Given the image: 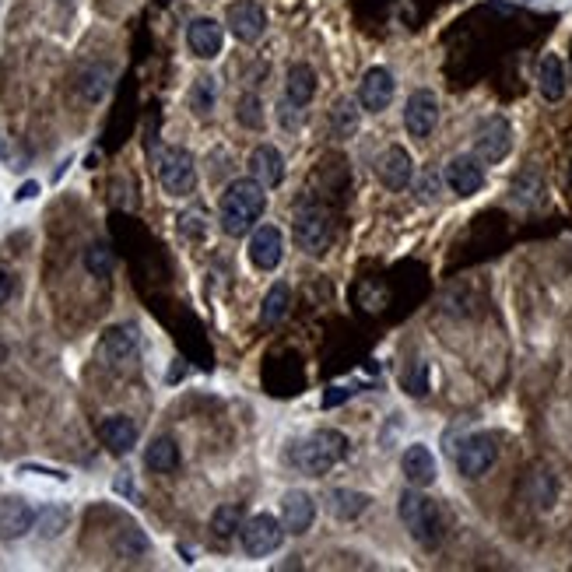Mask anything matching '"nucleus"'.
Wrapping results in <instances>:
<instances>
[{"instance_id":"nucleus-30","label":"nucleus","mask_w":572,"mask_h":572,"mask_svg":"<svg viewBox=\"0 0 572 572\" xmlns=\"http://www.w3.org/2000/svg\"><path fill=\"white\" fill-rule=\"evenodd\" d=\"M109 81H113V70H109V67H88V70L81 74L78 88H81V96L88 98V102H102V96L109 92Z\"/></svg>"},{"instance_id":"nucleus-17","label":"nucleus","mask_w":572,"mask_h":572,"mask_svg":"<svg viewBox=\"0 0 572 572\" xmlns=\"http://www.w3.org/2000/svg\"><path fill=\"white\" fill-rule=\"evenodd\" d=\"M187 46H190L193 57L215 60L225 46V29L215 18H197V22H190V29H187Z\"/></svg>"},{"instance_id":"nucleus-23","label":"nucleus","mask_w":572,"mask_h":572,"mask_svg":"<svg viewBox=\"0 0 572 572\" xmlns=\"http://www.w3.org/2000/svg\"><path fill=\"white\" fill-rule=\"evenodd\" d=\"M317 96V70L309 64H291L285 81V98L295 106H309Z\"/></svg>"},{"instance_id":"nucleus-10","label":"nucleus","mask_w":572,"mask_h":572,"mask_svg":"<svg viewBox=\"0 0 572 572\" xmlns=\"http://www.w3.org/2000/svg\"><path fill=\"white\" fill-rule=\"evenodd\" d=\"M439 124V98L429 88H414L404 106V127L411 137H429Z\"/></svg>"},{"instance_id":"nucleus-4","label":"nucleus","mask_w":572,"mask_h":572,"mask_svg":"<svg viewBox=\"0 0 572 572\" xmlns=\"http://www.w3.org/2000/svg\"><path fill=\"white\" fill-rule=\"evenodd\" d=\"M295 239L309 256H323L334 243V222L330 211L317 200L295 204Z\"/></svg>"},{"instance_id":"nucleus-15","label":"nucleus","mask_w":572,"mask_h":572,"mask_svg":"<svg viewBox=\"0 0 572 572\" xmlns=\"http://www.w3.org/2000/svg\"><path fill=\"white\" fill-rule=\"evenodd\" d=\"M32 527H35V509L22 495L0 499V540L25 538Z\"/></svg>"},{"instance_id":"nucleus-24","label":"nucleus","mask_w":572,"mask_h":572,"mask_svg":"<svg viewBox=\"0 0 572 572\" xmlns=\"http://www.w3.org/2000/svg\"><path fill=\"white\" fill-rule=\"evenodd\" d=\"M369 495L365 492H355V488H330V495H327V509L337 516V520H345V523H351V520H358L365 509H369Z\"/></svg>"},{"instance_id":"nucleus-44","label":"nucleus","mask_w":572,"mask_h":572,"mask_svg":"<svg viewBox=\"0 0 572 572\" xmlns=\"http://www.w3.org/2000/svg\"><path fill=\"white\" fill-rule=\"evenodd\" d=\"M116 492H124V495H134V481L127 477V471L116 477Z\"/></svg>"},{"instance_id":"nucleus-38","label":"nucleus","mask_w":572,"mask_h":572,"mask_svg":"<svg viewBox=\"0 0 572 572\" xmlns=\"http://www.w3.org/2000/svg\"><path fill=\"white\" fill-rule=\"evenodd\" d=\"M278 120H281V127L285 130H299V124H302V106H295V102H281L278 106Z\"/></svg>"},{"instance_id":"nucleus-46","label":"nucleus","mask_w":572,"mask_h":572,"mask_svg":"<svg viewBox=\"0 0 572 572\" xmlns=\"http://www.w3.org/2000/svg\"><path fill=\"white\" fill-rule=\"evenodd\" d=\"M569 190H572V165H569Z\"/></svg>"},{"instance_id":"nucleus-43","label":"nucleus","mask_w":572,"mask_h":572,"mask_svg":"<svg viewBox=\"0 0 572 572\" xmlns=\"http://www.w3.org/2000/svg\"><path fill=\"white\" fill-rule=\"evenodd\" d=\"M345 397H348V390H345V386H334V393H327V397H323V408H337Z\"/></svg>"},{"instance_id":"nucleus-9","label":"nucleus","mask_w":572,"mask_h":572,"mask_svg":"<svg viewBox=\"0 0 572 572\" xmlns=\"http://www.w3.org/2000/svg\"><path fill=\"white\" fill-rule=\"evenodd\" d=\"M512 148V127L506 116H488L475 130V155L481 161H503Z\"/></svg>"},{"instance_id":"nucleus-25","label":"nucleus","mask_w":572,"mask_h":572,"mask_svg":"<svg viewBox=\"0 0 572 572\" xmlns=\"http://www.w3.org/2000/svg\"><path fill=\"white\" fill-rule=\"evenodd\" d=\"M144 464H148V471H155V475H172V471H180V446L172 443L169 436L152 439V446L144 449Z\"/></svg>"},{"instance_id":"nucleus-13","label":"nucleus","mask_w":572,"mask_h":572,"mask_svg":"<svg viewBox=\"0 0 572 572\" xmlns=\"http://www.w3.org/2000/svg\"><path fill=\"white\" fill-rule=\"evenodd\" d=\"M393 92H397L393 74L386 67H373V70H365V78L358 85V106L365 113H383L393 102Z\"/></svg>"},{"instance_id":"nucleus-18","label":"nucleus","mask_w":572,"mask_h":572,"mask_svg":"<svg viewBox=\"0 0 572 572\" xmlns=\"http://www.w3.org/2000/svg\"><path fill=\"white\" fill-rule=\"evenodd\" d=\"M313 520H317V503H313V495L309 492H288L285 499H281V523H285L288 534H306L309 527H313Z\"/></svg>"},{"instance_id":"nucleus-40","label":"nucleus","mask_w":572,"mask_h":572,"mask_svg":"<svg viewBox=\"0 0 572 572\" xmlns=\"http://www.w3.org/2000/svg\"><path fill=\"white\" fill-rule=\"evenodd\" d=\"M22 475H50L57 477V481H67V471H57V467H35V464H22Z\"/></svg>"},{"instance_id":"nucleus-22","label":"nucleus","mask_w":572,"mask_h":572,"mask_svg":"<svg viewBox=\"0 0 572 572\" xmlns=\"http://www.w3.org/2000/svg\"><path fill=\"white\" fill-rule=\"evenodd\" d=\"M250 172H254L256 183H263L267 190L278 187V183L285 180V159H281V152H278L274 144H260V148H254V155H250Z\"/></svg>"},{"instance_id":"nucleus-26","label":"nucleus","mask_w":572,"mask_h":572,"mask_svg":"<svg viewBox=\"0 0 572 572\" xmlns=\"http://www.w3.org/2000/svg\"><path fill=\"white\" fill-rule=\"evenodd\" d=\"M288 309H291V288H288L285 281H278V285H271V291L263 295L260 323H263V327H278V323L288 317Z\"/></svg>"},{"instance_id":"nucleus-12","label":"nucleus","mask_w":572,"mask_h":572,"mask_svg":"<svg viewBox=\"0 0 572 572\" xmlns=\"http://www.w3.org/2000/svg\"><path fill=\"white\" fill-rule=\"evenodd\" d=\"M376 176H380V183L386 187V190H393V193L408 190L414 180L411 155H408L401 144H390L380 159H376Z\"/></svg>"},{"instance_id":"nucleus-37","label":"nucleus","mask_w":572,"mask_h":572,"mask_svg":"<svg viewBox=\"0 0 572 572\" xmlns=\"http://www.w3.org/2000/svg\"><path fill=\"white\" fill-rule=\"evenodd\" d=\"M204 211H187V215H180V232L183 235H190V239H200L204 235Z\"/></svg>"},{"instance_id":"nucleus-31","label":"nucleus","mask_w":572,"mask_h":572,"mask_svg":"<svg viewBox=\"0 0 572 572\" xmlns=\"http://www.w3.org/2000/svg\"><path fill=\"white\" fill-rule=\"evenodd\" d=\"M85 267H88V274H96V278H109L113 274V267H116V254H113V246L109 243H92L88 250H85Z\"/></svg>"},{"instance_id":"nucleus-11","label":"nucleus","mask_w":572,"mask_h":572,"mask_svg":"<svg viewBox=\"0 0 572 572\" xmlns=\"http://www.w3.org/2000/svg\"><path fill=\"white\" fill-rule=\"evenodd\" d=\"M225 25L239 42H256L263 35V29H267V14H263V7L256 0H235L225 11Z\"/></svg>"},{"instance_id":"nucleus-34","label":"nucleus","mask_w":572,"mask_h":572,"mask_svg":"<svg viewBox=\"0 0 572 572\" xmlns=\"http://www.w3.org/2000/svg\"><path fill=\"white\" fill-rule=\"evenodd\" d=\"M235 120H239L243 127H250V130L263 127V106H260V98H256V96H243V98H239V106H235Z\"/></svg>"},{"instance_id":"nucleus-5","label":"nucleus","mask_w":572,"mask_h":572,"mask_svg":"<svg viewBox=\"0 0 572 572\" xmlns=\"http://www.w3.org/2000/svg\"><path fill=\"white\" fill-rule=\"evenodd\" d=\"M285 534H288L285 523H281L278 516L254 512V516L243 520V527H239V544H243V551H246L250 558H267V555H274V551L281 548Z\"/></svg>"},{"instance_id":"nucleus-2","label":"nucleus","mask_w":572,"mask_h":572,"mask_svg":"<svg viewBox=\"0 0 572 572\" xmlns=\"http://www.w3.org/2000/svg\"><path fill=\"white\" fill-rule=\"evenodd\" d=\"M348 449L351 443L345 432H337V429H319L313 436L295 439V443L288 446L285 460L291 467H299L302 475L323 477L334 464H341V460L348 457Z\"/></svg>"},{"instance_id":"nucleus-7","label":"nucleus","mask_w":572,"mask_h":572,"mask_svg":"<svg viewBox=\"0 0 572 572\" xmlns=\"http://www.w3.org/2000/svg\"><path fill=\"white\" fill-rule=\"evenodd\" d=\"M137 351H141V334L137 327L120 323V327H109L98 341V358L113 369V373H124L137 362Z\"/></svg>"},{"instance_id":"nucleus-41","label":"nucleus","mask_w":572,"mask_h":572,"mask_svg":"<svg viewBox=\"0 0 572 572\" xmlns=\"http://www.w3.org/2000/svg\"><path fill=\"white\" fill-rule=\"evenodd\" d=\"M11 291H14V278H11V274L0 267V306L11 299Z\"/></svg>"},{"instance_id":"nucleus-36","label":"nucleus","mask_w":572,"mask_h":572,"mask_svg":"<svg viewBox=\"0 0 572 572\" xmlns=\"http://www.w3.org/2000/svg\"><path fill=\"white\" fill-rule=\"evenodd\" d=\"M116 548H120L124 558H127V555L130 558H141V555L148 551V538H144L137 527H127V530L120 534V540H116Z\"/></svg>"},{"instance_id":"nucleus-6","label":"nucleus","mask_w":572,"mask_h":572,"mask_svg":"<svg viewBox=\"0 0 572 572\" xmlns=\"http://www.w3.org/2000/svg\"><path fill=\"white\" fill-rule=\"evenodd\" d=\"M159 183L169 197H187L197 187V165L187 148H165L159 152Z\"/></svg>"},{"instance_id":"nucleus-42","label":"nucleus","mask_w":572,"mask_h":572,"mask_svg":"<svg viewBox=\"0 0 572 572\" xmlns=\"http://www.w3.org/2000/svg\"><path fill=\"white\" fill-rule=\"evenodd\" d=\"M436 180H439V176H436V172H429V176H425V183L418 187V193H421L425 200H436Z\"/></svg>"},{"instance_id":"nucleus-35","label":"nucleus","mask_w":572,"mask_h":572,"mask_svg":"<svg viewBox=\"0 0 572 572\" xmlns=\"http://www.w3.org/2000/svg\"><path fill=\"white\" fill-rule=\"evenodd\" d=\"M530 492H534V503L540 509H551V503H555V475L538 471V475L530 477Z\"/></svg>"},{"instance_id":"nucleus-20","label":"nucleus","mask_w":572,"mask_h":572,"mask_svg":"<svg viewBox=\"0 0 572 572\" xmlns=\"http://www.w3.org/2000/svg\"><path fill=\"white\" fill-rule=\"evenodd\" d=\"M569 88V78H566V64L558 53H544L538 64V92L544 102H558Z\"/></svg>"},{"instance_id":"nucleus-32","label":"nucleus","mask_w":572,"mask_h":572,"mask_svg":"<svg viewBox=\"0 0 572 572\" xmlns=\"http://www.w3.org/2000/svg\"><path fill=\"white\" fill-rule=\"evenodd\" d=\"M215 98H218L215 78H211V74H200L190 88V109L197 113V116H208V113L215 109Z\"/></svg>"},{"instance_id":"nucleus-28","label":"nucleus","mask_w":572,"mask_h":572,"mask_svg":"<svg viewBox=\"0 0 572 572\" xmlns=\"http://www.w3.org/2000/svg\"><path fill=\"white\" fill-rule=\"evenodd\" d=\"M67 523H70V509L67 506H46L35 512V527H39V538L53 540L60 538L67 530Z\"/></svg>"},{"instance_id":"nucleus-47","label":"nucleus","mask_w":572,"mask_h":572,"mask_svg":"<svg viewBox=\"0 0 572 572\" xmlns=\"http://www.w3.org/2000/svg\"><path fill=\"white\" fill-rule=\"evenodd\" d=\"M60 4H74V0H60Z\"/></svg>"},{"instance_id":"nucleus-19","label":"nucleus","mask_w":572,"mask_h":572,"mask_svg":"<svg viewBox=\"0 0 572 572\" xmlns=\"http://www.w3.org/2000/svg\"><path fill=\"white\" fill-rule=\"evenodd\" d=\"M98 439L109 453L124 457L137 446V421L127 418V414H109L102 425H98Z\"/></svg>"},{"instance_id":"nucleus-21","label":"nucleus","mask_w":572,"mask_h":572,"mask_svg":"<svg viewBox=\"0 0 572 572\" xmlns=\"http://www.w3.org/2000/svg\"><path fill=\"white\" fill-rule=\"evenodd\" d=\"M401 467H404L408 484H414V488H429V484L436 481V457H432L429 446H421V443L408 446L404 457H401Z\"/></svg>"},{"instance_id":"nucleus-1","label":"nucleus","mask_w":572,"mask_h":572,"mask_svg":"<svg viewBox=\"0 0 572 572\" xmlns=\"http://www.w3.org/2000/svg\"><path fill=\"white\" fill-rule=\"evenodd\" d=\"M263 208H267V187H263V183H256L254 176L232 180V183L225 187L222 200H218V222H222V232L225 235H232V239L246 235V232L260 222Z\"/></svg>"},{"instance_id":"nucleus-16","label":"nucleus","mask_w":572,"mask_h":572,"mask_svg":"<svg viewBox=\"0 0 572 572\" xmlns=\"http://www.w3.org/2000/svg\"><path fill=\"white\" fill-rule=\"evenodd\" d=\"M446 183L449 190L460 193V197H475L484 187V169L477 155H457V159L446 165Z\"/></svg>"},{"instance_id":"nucleus-45","label":"nucleus","mask_w":572,"mask_h":572,"mask_svg":"<svg viewBox=\"0 0 572 572\" xmlns=\"http://www.w3.org/2000/svg\"><path fill=\"white\" fill-rule=\"evenodd\" d=\"M39 193V183H25L22 190H18V200H29V197H35Z\"/></svg>"},{"instance_id":"nucleus-33","label":"nucleus","mask_w":572,"mask_h":572,"mask_svg":"<svg viewBox=\"0 0 572 572\" xmlns=\"http://www.w3.org/2000/svg\"><path fill=\"white\" fill-rule=\"evenodd\" d=\"M540 193H544V183H540V176L534 172V169H523L516 180H512V197L520 200V204H538Z\"/></svg>"},{"instance_id":"nucleus-29","label":"nucleus","mask_w":572,"mask_h":572,"mask_svg":"<svg viewBox=\"0 0 572 572\" xmlns=\"http://www.w3.org/2000/svg\"><path fill=\"white\" fill-rule=\"evenodd\" d=\"M243 527V506L228 503V506H218L215 516H211V534L218 540H232Z\"/></svg>"},{"instance_id":"nucleus-27","label":"nucleus","mask_w":572,"mask_h":572,"mask_svg":"<svg viewBox=\"0 0 572 572\" xmlns=\"http://www.w3.org/2000/svg\"><path fill=\"white\" fill-rule=\"evenodd\" d=\"M330 134L337 141H348V137L358 134V106H355V98H341L330 109Z\"/></svg>"},{"instance_id":"nucleus-14","label":"nucleus","mask_w":572,"mask_h":572,"mask_svg":"<svg viewBox=\"0 0 572 572\" xmlns=\"http://www.w3.org/2000/svg\"><path fill=\"white\" fill-rule=\"evenodd\" d=\"M285 256V235L278 225H260L250 239V260L256 271H274Z\"/></svg>"},{"instance_id":"nucleus-39","label":"nucleus","mask_w":572,"mask_h":572,"mask_svg":"<svg viewBox=\"0 0 572 572\" xmlns=\"http://www.w3.org/2000/svg\"><path fill=\"white\" fill-rule=\"evenodd\" d=\"M404 386H408V393H414V397H425V393H429L425 365H414V376H408V380H404Z\"/></svg>"},{"instance_id":"nucleus-3","label":"nucleus","mask_w":572,"mask_h":572,"mask_svg":"<svg viewBox=\"0 0 572 572\" xmlns=\"http://www.w3.org/2000/svg\"><path fill=\"white\" fill-rule=\"evenodd\" d=\"M401 523L408 527V534H411L421 548H436L439 540H443L446 527H443V512L439 506L429 499V495H421V492H414V484L401 495Z\"/></svg>"},{"instance_id":"nucleus-8","label":"nucleus","mask_w":572,"mask_h":572,"mask_svg":"<svg viewBox=\"0 0 572 572\" xmlns=\"http://www.w3.org/2000/svg\"><path fill=\"white\" fill-rule=\"evenodd\" d=\"M499 460V443L488 432H475L457 446V467L464 477H481L492 471V464Z\"/></svg>"}]
</instances>
